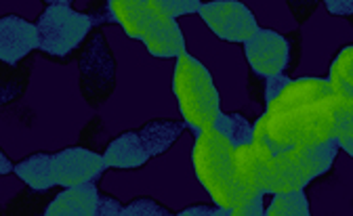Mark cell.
<instances>
[{"instance_id": "8", "label": "cell", "mask_w": 353, "mask_h": 216, "mask_svg": "<svg viewBox=\"0 0 353 216\" xmlns=\"http://www.w3.org/2000/svg\"><path fill=\"white\" fill-rule=\"evenodd\" d=\"M53 170L57 187H72L82 183L99 185L108 172V166L99 151L84 145H74L53 153Z\"/></svg>"}, {"instance_id": "24", "label": "cell", "mask_w": 353, "mask_h": 216, "mask_svg": "<svg viewBox=\"0 0 353 216\" xmlns=\"http://www.w3.org/2000/svg\"><path fill=\"white\" fill-rule=\"evenodd\" d=\"M174 212L166 206H162L158 199L148 197V195H139L132 197L124 208H122V216H172Z\"/></svg>"}, {"instance_id": "31", "label": "cell", "mask_w": 353, "mask_h": 216, "mask_svg": "<svg viewBox=\"0 0 353 216\" xmlns=\"http://www.w3.org/2000/svg\"><path fill=\"white\" fill-rule=\"evenodd\" d=\"M288 80H290V76H286V74H276V76L265 78V82H263V107L284 89Z\"/></svg>"}, {"instance_id": "23", "label": "cell", "mask_w": 353, "mask_h": 216, "mask_svg": "<svg viewBox=\"0 0 353 216\" xmlns=\"http://www.w3.org/2000/svg\"><path fill=\"white\" fill-rule=\"evenodd\" d=\"M148 7L162 15V17H172V19H179L185 15H196L202 0H145Z\"/></svg>"}, {"instance_id": "12", "label": "cell", "mask_w": 353, "mask_h": 216, "mask_svg": "<svg viewBox=\"0 0 353 216\" xmlns=\"http://www.w3.org/2000/svg\"><path fill=\"white\" fill-rule=\"evenodd\" d=\"M141 42L145 51L156 59H176L188 53L185 34L179 21L172 17H162L158 13H154V19Z\"/></svg>"}, {"instance_id": "13", "label": "cell", "mask_w": 353, "mask_h": 216, "mask_svg": "<svg viewBox=\"0 0 353 216\" xmlns=\"http://www.w3.org/2000/svg\"><path fill=\"white\" fill-rule=\"evenodd\" d=\"M332 91L328 86L326 78L318 76H301V78H290L284 89L263 107V111L276 114V111H286L294 107H303L307 103H314L318 99L328 97Z\"/></svg>"}, {"instance_id": "21", "label": "cell", "mask_w": 353, "mask_h": 216, "mask_svg": "<svg viewBox=\"0 0 353 216\" xmlns=\"http://www.w3.org/2000/svg\"><path fill=\"white\" fill-rule=\"evenodd\" d=\"M270 202H265L263 216H309L312 208H309L307 191H286V193H272L268 195Z\"/></svg>"}, {"instance_id": "34", "label": "cell", "mask_w": 353, "mask_h": 216, "mask_svg": "<svg viewBox=\"0 0 353 216\" xmlns=\"http://www.w3.org/2000/svg\"><path fill=\"white\" fill-rule=\"evenodd\" d=\"M263 82H265V78H261V76H256L254 72L248 69V86H246L248 97L252 101L261 103V105H263Z\"/></svg>"}, {"instance_id": "22", "label": "cell", "mask_w": 353, "mask_h": 216, "mask_svg": "<svg viewBox=\"0 0 353 216\" xmlns=\"http://www.w3.org/2000/svg\"><path fill=\"white\" fill-rule=\"evenodd\" d=\"M210 128L225 135L234 147L252 141V122L242 111H221Z\"/></svg>"}, {"instance_id": "15", "label": "cell", "mask_w": 353, "mask_h": 216, "mask_svg": "<svg viewBox=\"0 0 353 216\" xmlns=\"http://www.w3.org/2000/svg\"><path fill=\"white\" fill-rule=\"evenodd\" d=\"M97 193H99V187L95 183L61 187V191L44 206L42 214H47V216H95L97 214Z\"/></svg>"}, {"instance_id": "3", "label": "cell", "mask_w": 353, "mask_h": 216, "mask_svg": "<svg viewBox=\"0 0 353 216\" xmlns=\"http://www.w3.org/2000/svg\"><path fill=\"white\" fill-rule=\"evenodd\" d=\"M232 141L212 128L196 133L192 147V168L198 183L208 193L210 202L223 208L230 214L232 206L240 199L242 191L236 183L234 168H232Z\"/></svg>"}, {"instance_id": "7", "label": "cell", "mask_w": 353, "mask_h": 216, "mask_svg": "<svg viewBox=\"0 0 353 216\" xmlns=\"http://www.w3.org/2000/svg\"><path fill=\"white\" fill-rule=\"evenodd\" d=\"M206 28L223 42L230 45H244L259 28L256 15L242 0H208L202 3L198 13Z\"/></svg>"}, {"instance_id": "32", "label": "cell", "mask_w": 353, "mask_h": 216, "mask_svg": "<svg viewBox=\"0 0 353 216\" xmlns=\"http://www.w3.org/2000/svg\"><path fill=\"white\" fill-rule=\"evenodd\" d=\"M176 216H228L223 208H219L214 204H198V206H188L179 212H174Z\"/></svg>"}, {"instance_id": "35", "label": "cell", "mask_w": 353, "mask_h": 216, "mask_svg": "<svg viewBox=\"0 0 353 216\" xmlns=\"http://www.w3.org/2000/svg\"><path fill=\"white\" fill-rule=\"evenodd\" d=\"M13 166H15V162L7 155V151L3 147H0V177L13 175Z\"/></svg>"}, {"instance_id": "1", "label": "cell", "mask_w": 353, "mask_h": 216, "mask_svg": "<svg viewBox=\"0 0 353 216\" xmlns=\"http://www.w3.org/2000/svg\"><path fill=\"white\" fill-rule=\"evenodd\" d=\"M353 97H339L330 93L324 99L303 107L268 114L263 111L252 122V141L268 145L274 153L288 147H312L334 141L339 118Z\"/></svg>"}, {"instance_id": "4", "label": "cell", "mask_w": 353, "mask_h": 216, "mask_svg": "<svg viewBox=\"0 0 353 216\" xmlns=\"http://www.w3.org/2000/svg\"><path fill=\"white\" fill-rule=\"evenodd\" d=\"M339 151L341 149L334 141L276 151L263 170V191L272 195L307 189L309 183L324 177L334 166Z\"/></svg>"}, {"instance_id": "6", "label": "cell", "mask_w": 353, "mask_h": 216, "mask_svg": "<svg viewBox=\"0 0 353 216\" xmlns=\"http://www.w3.org/2000/svg\"><path fill=\"white\" fill-rule=\"evenodd\" d=\"M118 67L103 28H95L78 51V86L91 107H101L116 91Z\"/></svg>"}, {"instance_id": "33", "label": "cell", "mask_w": 353, "mask_h": 216, "mask_svg": "<svg viewBox=\"0 0 353 216\" xmlns=\"http://www.w3.org/2000/svg\"><path fill=\"white\" fill-rule=\"evenodd\" d=\"M322 5L334 17L351 19V15H353V0H322Z\"/></svg>"}, {"instance_id": "20", "label": "cell", "mask_w": 353, "mask_h": 216, "mask_svg": "<svg viewBox=\"0 0 353 216\" xmlns=\"http://www.w3.org/2000/svg\"><path fill=\"white\" fill-rule=\"evenodd\" d=\"M328 86L339 97H353V45H345L330 61Z\"/></svg>"}, {"instance_id": "29", "label": "cell", "mask_w": 353, "mask_h": 216, "mask_svg": "<svg viewBox=\"0 0 353 216\" xmlns=\"http://www.w3.org/2000/svg\"><path fill=\"white\" fill-rule=\"evenodd\" d=\"M320 5H322V0H286V7L296 23L309 21V17L318 11Z\"/></svg>"}, {"instance_id": "27", "label": "cell", "mask_w": 353, "mask_h": 216, "mask_svg": "<svg viewBox=\"0 0 353 216\" xmlns=\"http://www.w3.org/2000/svg\"><path fill=\"white\" fill-rule=\"evenodd\" d=\"M88 19H91L93 28H103V25H116L112 11H110V0H88L84 11Z\"/></svg>"}, {"instance_id": "10", "label": "cell", "mask_w": 353, "mask_h": 216, "mask_svg": "<svg viewBox=\"0 0 353 216\" xmlns=\"http://www.w3.org/2000/svg\"><path fill=\"white\" fill-rule=\"evenodd\" d=\"M38 51L36 25L21 15L0 17V63L15 65Z\"/></svg>"}, {"instance_id": "5", "label": "cell", "mask_w": 353, "mask_h": 216, "mask_svg": "<svg viewBox=\"0 0 353 216\" xmlns=\"http://www.w3.org/2000/svg\"><path fill=\"white\" fill-rule=\"evenodd\" d=\"M38 51L53 61H70L95 28L82 11L70 5H47L34 21Z\"/></svg>"}, {"instance_id": "19", "label": "cell", "mask_w": 353, "mask_h": 216, "mask_svg": "<svg viewBox=\"0 0 353 216\" xmlns=\"http://www.w3.org/2000/svg\"><path fill=\"white\" fill-rule=\"evenodd\" d=\"M30 74H32V63L26 59L9 65L0 63V107H5L13 101H17L30 84Z\"/></svg>"}, {"instance_id": "18", "label": "cell", "mask_w": 353, "mask_h": 216, "mask_svg": "<svg viewBox=\"0 0 353 216\" xmlns=\"http://www.w3.org/2000/svg\"><path fill=\"white\" fill-rule=\"evenodd\" d=\"M188 126L183 120H150L139 128V137L150 153V158H158L166 153L176 141L183 137Z\"/></svg>"}, {"instance_id": "11", "label": "cell", "mask_w": 353, "mask_h": 216, "mask_svg": "<svg viewBox=\"0 0 353 216\" xmlns=\"http://www.w3.org/2000/svg\"><path fill=\"white\" fill-rule=\"evenodd\" d=\"M274 151L259 141L236 145L232 151V168L236 183L242 191H263V170L268 166Z\"/></svg>"}, {"instance_id": "14", "label": "cell", "mask_w": 353, "mask_h": 216, "mask_svg": "<svg viewBox=\"0 0 353 216\" xmlns=\"http://www.w3.org/2000/svg\"><path fill=\"white\" fill-rule=\"evenodd\" d=\"M101 155L108 170H139L152 160L137 131H124L108 141Z\"/></svg>"}, {"instance_id": "16", "label": "cell", "mask_w": 353, "mask_h": 216, "mask_svg": "<svg viewBox=\"0 0 353 216\" xmlns=\"http://www.w3.org/2000/svg\"><path fill=\"white\" fill-rule=\"evenodd\" d=\"M13 175H17V179L34 191L47 193L53 187H57L55 170H53V153L49 151H36L19 160L13 166Z\"/></svg>"}, {"instance_id": "28", "label": "cell", "mask_w": 353, "mask_h": 216, "mask_svg": "<svg viewBox=\"0 0 353 216\" xmlns=\"http://www.w3.org/2000/svg\"><path fill=\"white\" fill-rule=\"evenodd\" d=\"M286 45H288V59H286V69L284 74L292 78V72L299 67L301 63V51H303V42H301V32L299 30H292L288 32L286 36Z\"/></svg>"}, {"instance_id": "17", "label": "cell", "mask_w": 353, "mask_h": 216, "mask_svg": "<svg viewBox=\"0 0 353 216\" xmlns=\"http://www.w3.org/2000/svg\"><path fill=\"white\" fill-rule=\"evenodd\" d=\"M110 11L116 25H120L130 40L139 42L154 19V11L148 7L145 0H110Z\"/></svg>"}, {"instance_id": "36", "label": "cell", "mask_w": 353, "mask_h": 216, "mask_svg": "<svg viewBox=\"0 0 353 216\" xmlns=\"http://www.w3.org/2000/svg\"><path fill=\"white\" fill-rule=\"evenodd\" d=\"M42 3H44V7H47V5H74V0H42Z\"/></svg>"}, {"instance_id": "9", "label": "cell", "mask_w": 353, "mask_h": 216, "mask_svg": "<svg viewBox=\"0 0 353 216\" xmlns=\"http://www.w3.org/2000/svg\"><path fill=\"white\" fill-rule=\"evenodd\" d=\"M242 47H244L248 69L254 72L256 76L268 78V76L284 74L286 59H288V45L284 34L259 25Z\"/></svg>"}, {"instance_id": "30", "label": "cell", "mask_w": 353, "mask_h": 216, "mask_svg": "<svg viewBox=\"0 0 353 216\" xmlns=\"http://www.w3.org/2000/svg\"><path fill=\"white\" fill-rule=\"evenodd\" d=\"M122 202L99 189L97 193V214L95 216H122Z\"/></svg>"}, {"instance_id": "25", "label": "cell", "mask_w": 353, "mask_h": 216, "mask_svg": "<svg viewBox=\"0 0 353 216\" xmlns=\"http://www.w3.org/2000/svg\"><path fill=\"white\" fill-rule=\"evenodd\" d=\"M265 199H268V193H259V191L242 193L240 199L232 206L228 216H263Z\"/></svg>"}, {"instance_id": "26", "label": "cell", "mask_w": 353, "mask_h": 216, "mask_svg": "<svg viewBox=\"0 0 353 216\" xmlns=\"http://www.w3.org/2000/svg\"><path fill=\"white\" fill-rule=\"evenodd\" d=\"M334 143L349 158L353 155V105H347L339 118V126L334 133Z\"/></svg>"}, {"instance_id": "2", "label": "cell", "mask_w": 353, "mask_h": 216, "mask_svg": "<svg viewBox=\"0 0 353 216\" xmlns=\"http://www.w3.org/2000/svg\"><path fill=\"white\" fill-rule=\"evenodd\" d=\"M172 95L176 107H179L181 120L192 133L210 128L219 114L223 111L212 74L200 59L192 57L190 53H183L174 59Z\"/></svg>"}]
</instances>
